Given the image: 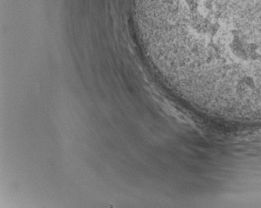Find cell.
<instances>
[{
  "label": "cell",
  "mask_w": 261,
  "mask_h": 208,
  "mask_svg": "<svg viewBox=\"0 0 261 208\" xmlns=\"http://www.w3.org/2000/svg\"><path fill=\"white\" fill-rule=\"evenodd\" d=\"M170 29L213 50L261 58V0H153Z\"/></svg>",
  "instance_id": "cell-1"
}]
</instances>
